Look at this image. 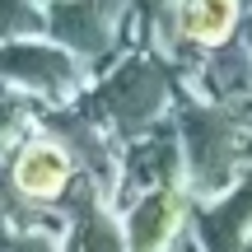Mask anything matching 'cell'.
Wrapping results in <instances>:
<instances>
[{
    "label": "cell",
    "instance_id": "6da1fadb",
    "mask_svg": "<svg viewBox=\"0 0 252 252\" xmlns=\"http://www.w3.org/2000/svg\"><path fill=\"white\" fill-rule=\"evenodd\" d=\"M65 182H70V154H65L61 145L33 140V145L19 150V159H14V187L24 191V196L52 201V196L65 191Z\"/></svg>",
    "mask_w": 252,
    "mask_h": 252
},
{
    "label": "cell",
    "instance_id": "3957f363",
    "mask_svg": "<svg viewBox=\"0 0 252 252\" xmlns=\"http://www.w3.org/2000/svg\"><path fill=\"white\" fill-rule=\"evenodd\" d=\"M182 220V206L173 196H150L131 220V252H163Z\"/></svg>",
    "mask_w": 252,
    "mask_h": 252
},
{
    "label": "cell",
    "instance_id": "7a4b0ae2",
    "mask_svg": "<svg viewBox=\"0 0 252 252\" xmlns=\"http://www.w3.org/2000/svg\"><path fill=\"white\" fill-rule=\"evenodd\" d=\"M234 24H238V0H187L182 5V33L201 47L229 42Z\"/></svg>",
    "mask_w": 252,
    "mask_h": 252
}]
</instances>
